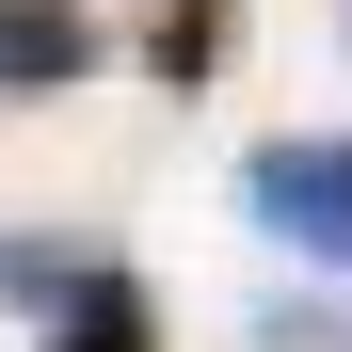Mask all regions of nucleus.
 I'll use <instances>...</instances> for the list:
<instances>
[{"instance_id": "obj_5", "label": "nucleus", "mask_w": 352, "mask_h": 352, "mask_svg": "<svg viewBox=\"0 0 352 352\" xmlns=\"http://www.w3.org/2000/svg\"><path fill=\"white\" fill-rule=\"evenodd\" d=\"M80 272H112V256H80V241H0V305H65Z\"/></svg>"}, {"instance_id": "obj_2", "label": "nucleus", "mask_w": 352, "mask_h": 352, "mask_svg": "<svg viewBox=\"0 0 352 352\" xmlns=\"http://www.w3.org/2000/svg\"><path fill=\"white\" fill-rule=\"evenodd\" d=\"M48 352H160V305H144V272H80L65 305H48Z\"/></svg>"}, {"instance_id": "obj_1", "label": "nucleus", "mask_w": 352, "mask_h": 352, "mask_svg": "<svg viewBox=\"0 0 352 352\" xmlns=\"http://www.w3.org/2000/svg\"><path fill=\"white\" fill-rule=\"evenodd\" d=\"M241 208L272 224V241H305V256L352 272V144H256L241 160Z\"/></svg>"}, {"instance_id": "obj_3", "label": "nucleus", "mask_w": 352, "mask_h": 352, "mask_svg": "<svg viewBox=\"0 0 352 352\" xmlns=\"http://www.w3.org/2000/svg\"><path fill=\"white\" fill-rule=\"evenodd\" d=\"M80 65H96L80 0H0V80H80Z\"/></svg>"}, {"instance_id": "obj_4", "label": "nucleus", "mask_w": 352, "mask_h": 352, "mask_svg": "<svg viewBox=\"0 0 352 352\" xmlns=\"http://www.w3.org/2000/svg\"><path fill=\"white\" fill-rule=\"evenodd\" d=\"M144 65L160 80H208L224 65V0H160V16H144Z\"/></svg>"}]
</instances>
